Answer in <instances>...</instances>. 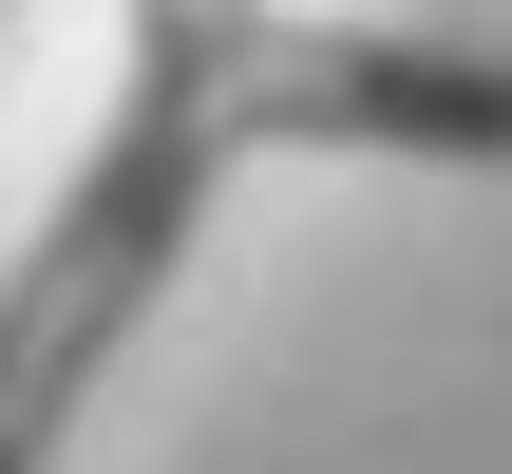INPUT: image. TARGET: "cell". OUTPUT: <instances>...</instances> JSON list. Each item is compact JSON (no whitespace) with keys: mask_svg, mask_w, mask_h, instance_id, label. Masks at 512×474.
Listing matches in <instances>:
<instances>
[{"mask_svg":"<svg viewBox=\"0 0 512 474\" xmlns=\"http://www.w3.org/2000/svg\"><path fill=\"white\" fill-rule=\"evenodd\" d=\"M266 152H399V171H512V38L418 19H266V0H152L114 19V114L38 247L0 266V474H57L171 266L209 247L228 171Z\"/></svg>","mask_w":512,"mask_h":474,"instance_id":"1","label":"cell"},{"mask_svg":"<svg viewBox=\"0 0 512 474\" xmlns=\"http://www.w3.org/2000/svg\"><path fill=\"white\" fill-rule=\"evenodd\" d=\"M0 38H19V0H0Z\"/></svg>","mask_w":512,"mask_h":474,"instance_id":"2","label":"cell"}]
</instances>
